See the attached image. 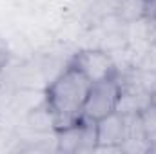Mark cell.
<instances>
[{
	"instance_id": "6da1fadb",
	"label": "cell",
	"mask_w": 156,
	"mask_h": 154,
	"mask_svg": "<svg viewBox=\"0 0 156 154\" xmlns=\"http://www.w3.org/2000/svg\"><path fill=\"white\" fill-rule=\"evenodd\" d=\"M91 89V80L75 65H67L45 91V109L55 129L75 125L82 120L83 105Z\"/></svg>"
},
{
	"instance_id": "7a4b0ae2",
	"label": "cell",
	"mask_w": 156,
	"mask_h": 154,
	"mask_svg": "<svg viewBox=\"0 0 156 154\" xmlns=\"http://www.w3.org/2000/svg\"><path fill=\"white\" fill-rule=\"evenodd\" d=\"M122 94V83L116 76L98 80L91 83L85 105H83V114L82 120L89 121H98L104 116L115 113L118 107V100Z\"/></svg>"
},
{
	"instance_id": "3957f363",
	"label": "cell",
	"mask_w": 156,
	"mask_h": 154,
	"mask_svg": "<svg viewBox=\"0 0 156 154\" xmlns=\"http://www.w3.org/2000/svg\"><path fill=\"white\" fill-rule=\"evenodd\" d=\"M71 65L82 71L91 80V83L118 75L116 62L113 54L105 49H82L73 56Z\"/></svg>"
},
{
	"instance_id": "277c9868",
	"label": "cell",
	"mask_w": 156,
	"mask_h": 154,
	"mask_svg": "<svg viewBox=\"0 0 156 154\" xmlns=\"http://www.w3.org/2000/svg\"><path fill=\"white\" fill-rule=\"evenodd\" d=\"M125 140V120L120 113H111L96 121V145L120 147Z\"/></svg>"
},
{
	"instance_id": "5b68a950",
	"label": "cell",
	"mask_w": 156,
	"mask_h": 154,
	"mask_svg": "<svg viewBox=\"0 0 156 154\" xmlns=\"http://www.w3.org/2000/svg\"><path fill=\"white\" fill-rule=\"evenodd\" d=\"M122 89H131V91H140V93H147V94H154L156 93V73L147 71L140 65L131 67L123 76L120 78Z\"/></svg>"
},
{
	"instance_id": "8992f818",
	"label": "cell",
	"mask_w": 156,
	"mask_h": 154,
	"mask_svg": "<svg viewBox=\"0 0 156 154\" xmlns=\"http://www.w3.org/2000/svg\"><path fill=\"white\" fill-rule=\"evenodd\" d=\"M151 103H153V94L131 91V89H122L116 113H120V114H140Z\"/></svg>"
},
{
	"instance_id": "52a82bcc",
	"label": "cell",
	"mask_w": 156,
	"mask_h": 154,
	"mask_svg": "<svg viewBox=\"0 0 156 154\" xmlns=\"http://www.w3.org/2000/svg\"><path fill=\"white\" fill-rule=\"evenodd\" d=\"M116 18L123 24L145 18V0H120L116 4Z\"/></svg>"
},
{
	"instance_id": "ba28073f",
	"label": "cell",
	"mask_w": 156,
	"mask_h": 154,
	"mask_svg": "<svg viewBox=\"0 0 156 154\" xmlns=\"http://www.w3.org/2000/svg\"><path fill=\"white\" fill-rule=\"evenodd\" d=\"M140 120H142V127H144L145 140L149 142L151 152H153V147L156 145V105L154 103H151L147 109H144L140 113Z\"/></svg>"
},
{
	"instance_id": "9c48e42d",
	"label": "cell",
	"mask_w": 156,
	"mask_h": 154,
	"mask_svg": "<svg viewBox=\"0 0 156 154\" xmlns=\"http://www.w3.org/2000/svg\"><path fill=\"white\" fill-rule=\"evenodd\" d=\"M2 67H4V56H2V53H0V73H2Z\"/></svg>"
},
{
	"instance_id": "30bf717a",
	"label": "cell",
	"mask_w": 156,
	"mask_h": 154,
	"mask_svg": "<svg viewBox=\"0 0 156 154\" xmlns=\"http://www.w3.org/2000/svg\"><path fill=\"white\" fill-rule=\"evenodd\" d=\"M118 2H120V0H118Z\"/></svg>"
},
{
	"instance_id": "8fae6325",
	"label": "cell",
	"mask_w": 156,
	"mask_h": 154,
	"mask_svg": "<svg viewBox=\"0 0 156 154\" xmlns=\"http://www.w3.org/2000/svg\"><path fill=\"white\" fill-rule=\"evenodd\" d=\"M154 18H156V16H154Z\"/></svg>"
}]
</instances>
